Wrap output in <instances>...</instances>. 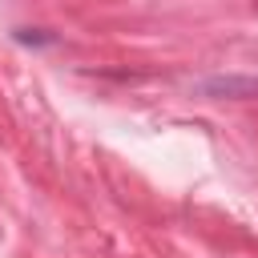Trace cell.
<instances>
[{"instance_id": "cell-1", "label": "cell", "mask_w": 258, "mask_h": 258, "mask_svg": "<svg viewBox=\"0 0 258 258\" xmlns=\"http://www.w3.org/2000/svg\"><path fill=\"white\" fill-rule=\"evenodd\" d=\"M206 93H218V97H258V77H214V81H206Z\"/></svg>"}]
</instances>
